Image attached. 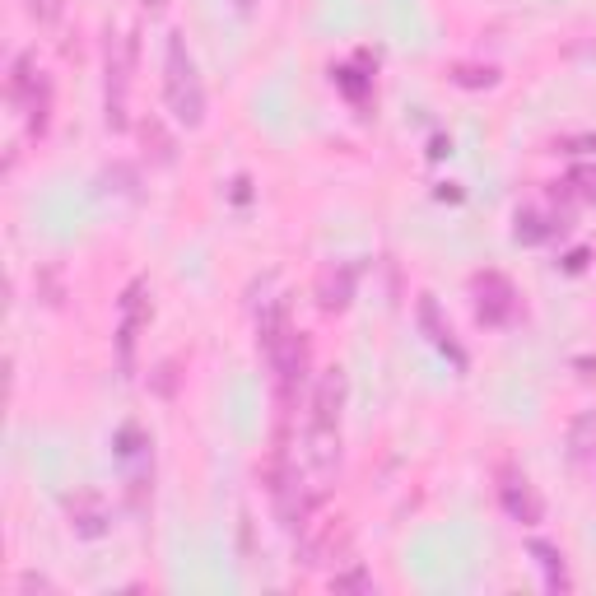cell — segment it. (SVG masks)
I'll list each match as a JSON object with an SVG mask.
<instances>
[{
  "label": "cell",
  "instance_id": "obj_6",
  "mask_svg": "<svg viewBox=\"0 0 596 596\" xmlns=\"http://www.w3.org/2000/svg\"><path fill=\"white\" fill-rule=\"evenodd\" d=\"M345 550H350V522L345 517H317V522L308 517L303 531H298V555H303L308 569H322Z\"/></svg>",
  "mask_w": 596,
  "mask_h": 596
},
{
  "label": "cell",
  "instance_id": "obj_1",
  "mask_svg": "<svg viewBox=\"0 0 596 596\" xmlns=\"http://www.w3.org/2000/svg\"><path fill=\"white\" fill-rule=\"evenodd\" d=\"M257 340H261V354H266V364H271V373H275L280 401L289 406V401H294L298 378H303V368H308V340H303V331H294V322H289L285 298H275L271 308L261 312Z\"/></svg>",
  "mask_w": 596,
  "mask_h": 596
},
{
  "label": "cell",
  "instance_id": "obj_11",
  "mask_svg": "<svg viewBox=\"0 0 596 596\" xmlns=\"http://www.w3.org/2000/svg\"><path fill=\"white\" fill-rule=\"evenodd\" d=\"M420 326H424V331H429V336H434V345H438V350H447V354H452V364H457V368H466V354H461V345H457V340H452V331H447V326L438 322V303H434V298H429V294L420 298Z\"/></svg>",
  "mask_w": 596,
  "mask_h": 596
},
{
  "label": "cell",
  "instance_id": "obj_15",
  "mask_svg": "<svg viewBox=\"0 0 596 596\" xmlns=\"http://www.w3.org/2000/svg\"><path fill=\"white\" fill-rule=\"evenodd\" d=\"M331 592H359V596H368V592H373V578H368L364 569L331 573Z\"/></svg>",
  "mask_w": 596,
  "mask_h": 596
},
{
  "label": "cell",
  "instance_id": "obj_3",
  "mask_svg": "<svg viewBox=\"0 0 596 596\" xmlns=\"http://www.w3.org/2000/svg\"><path fill=\"white\" fill-rule=\"evenodd\" d=\"M163 94H168V112L187 131H196L205 122V89L182 33H168V42H163Z\"/></svg>",
  "mask_w": 596,
  "mask_h": 596
},
{
  "label": "cell",
  "instance_id": "obj_7",
  "mask_svg": "<svg viewBox=\"0 0 596 596\" xmlns=\"http://www.w3.org/2000/svg\"><path fill=\"white\" fill-rule=\"evenodd\" d=\"M471 289H475V312H480L485 326H508L517 317V289L508 285L499 271L475 275Z\"/></svg>",
  "mask_w": 596,
  "mask_h": 596
},
{
  "label": "cell",
  "instance_id": "obj_18",
  "mask_svg": "<svg viewBox=\"0 0 596 596\" xmlns=\"http://www.w3.org/2000/svg\"><path fill=\"white\" fill-rule=\"evenodd\" d=\"M19 592H52V583L38 578V573H24V578H19Z\"/></svg>",
  "mask_w": 596,
  "mask_h": 596
},
{
  "label": "cell",
  "instance_id": "obj_4",
  "mask_svg": "<svg viewBox=\"0 0 596 596\" xmlns=\"http://www.w3.org/2000/svg\"><path fill=\"white\" fill-rule=\"evenodd\" d=\"M136 28H126L122 38H108V56H103V70H108V126L122 131L126 126V103H131V75H136Z\"/></svg>",
  "mask_w": 596,
  "mask_h": 596
},
{
  "label": "cell",
  "instance_id": "obj_13",
  "mask_svg": "<svg viewBox=\"0 0 596 596\" xmlns=\"http://www.w3.org/2000/svg\"><path fill=\"white\" fill-rule=\"evenodd\" d=\"M24 112H28V131L42 136V131H47V112H52V80H47V75H42V80L33 84V94L24 98Z\"/></svg>",
  "mask_w": 596,
  "mask_h": 596
},
{
  "label": "cell",
  "instance_id": "obj_9",
  "mask_svg": "<svg viewBox=\"0 0 596 596\" xmlns=\"http://www.w3.org/2000/svg\"><path fill=\"white\" fill-rule=\"evenodd\" d=\"M350 294H354V266H326L317 275V303H322V312H340L350 303Z\"/></svg>",
  "mask_w": 596,
  "mask_h": 596
},
{
  "label": "cell",
  "instance_id": "obj_14",
  "mask_svg": "<svg viewBox=\"0 0 596 596\" xmlns=\"http://www.w3.org/2000/svg\"><path fill=\"white\" fill-rule=\"evenodd\" d=\"M140 140H145V154L154 163H173V136H168V131H163V122L159 117H145V122H140Z\"/></svg>",
  "mask_w": 596,
  "mask_h": 596
},
{
  "label": "cell",
  "instance_id": "obj_10",
  "mask_svg": "<svg viewBox=\"0 0 596 596\" xmlns=\"http://www.w3.org/2000/svg\"><path fill=\"white\" fill-rule=\"evenodd\" d=\"M66 508H70V527L80 531V536H103V531H108V513H103L98 494H89V489L70 494Z\"/></svg>",
  "mask_w": 596,
  "mask_h": 596
},
{
  "label": "cell",
  "instance_id": "obj_21",
  "mask_svg": "<svg viewBox=\"0 0 596 596\" xmlns=\"http://www.w3.org/2000/svg\"><path fill=\"white\" fill-rule=\"evenodd\" d=\"M238 5H243V10H247V5H252V0H238Z\"/></svg>",
  "mask_w": 596,
  "mask_h": 596
},
{
  "label": "cell",
  "instance_id": "obj_8",
  "mask_svg": "<svg viewBox=\"0 0 596 596\" xmlns=\"http://www.w3.org/2000/svg\"><path fill=\"white\" fill-rule=\"evenodd\" d=\"M499 499H503V508H508V517L513 522H522V527H536L541 522V494L531 489V480L517 466H499Z\"/></svg>",
  "mask_w": 596,
  "mask_h": 596
},
{
  "label": "cell",
  "instance_id": "obj_5",
  "mask_svg": "<svg viewBox=\"0 0 596 596\" xmlns=\"http://www.w3.org/2000/svg\"><path fill=\"white\" fill-rule=\"evenodd\" d=\"M117 359H122V373H136V345L149 326V285L145 280H131L117 303Z\"/></svg>",
  "mask_w": 596,
  "mask_h": 596
},
{
  "label": "cell",
  "instance_id": "obj_20",
  "mask_svg": "<svg viewBox=\"0 0 596 596\" xmlns=\"http://www.w3.org/2000/svg\"><path fill=\"white\" fill-rule=\"evenodd\" d=\"M163 5H168V0H145V10H154V14H159Z\"/></svg>",
  "mask_w": 596,
  "mask_h": 596
},
{
  "label": "cell",
  "instance_id": "obj_2",
  "mask_svg": "<svg viewBox=\"0 0 596 596\" xmlns=\"http://www.w3.org/2000/svg\"><path fill=\"white\" fill-rule=\"evenodd\" d=\"M340 410H345V368H326L312 392L308 461L317 475H331L340 461Z\"/></svg>",
  "mask_w": 596,
  "mask_h": 596
},
{
  "label": "cell",
  "instance_id": "obj_16",
  "mask_svg": "<svg viewBox=\"0 0 596 596\" xmlns=\"http://www.w3.org/2000/svg\"><path fill=\"white\" fill-rule=\"evenodd\" d=\"M569 187L578 191L583 201L596 205V168H573V173H569Z\"/></svg>",
  "mask_w": 596,
  "mask_h": 596
},
{
  "label": "cell",
  "instance_id": "obj_17",
  "mask_svg": "<svg viewBox=\"0 0 596 596\" xmlns=\"http://www.w3.org/2000/svg\"><path fill=\"white\" fill-rule=\"evenodd\" d=\"M24 5H28V14H33L38 24H52L56 19V0H24Z\"/></svg>",
  "mask_w": 596,
  "mask_h": 596
},
{
  "label": "cell",
  "instance_id": "obj_19",
  "mask_svg": "<svg viewBox=\"0 0 596 596\" xmlns=\"http://www.w3.org/2000/svg\"><path fill=\"white\" fill-rule=\"evenodd\" d=\"M569 145H573V149H592V154H596V136H583V140H569Z\"/></svg>",
  "mask_w": 596,
  "mask_h": 596
},
{
  "label": "cell",
  "instance_id": "obj_12",
  "mask_svg": "<svg viewBox=\"0 0 596 596\" xmlns=\"http://www.w3.org/2000/svg\"><path fill=\"white\" fill-rule=\"evenodd\" d=\"M531 555H536V564H541L545 587H550V592H569V573H564V555H559L555 545L531 541Z\"/></svg>",
  "mask_w": 596,
  "mask_h": 596
}]
</instances>
